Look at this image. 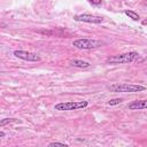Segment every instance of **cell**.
<instances>
[{
	"label": "cell",
	"instance_id": "1",
	"mask_svg": "<svg viewBox=\"0 0 147 147\" xmlns=\"http://www.w3.org/2000/svg\"><path fill=\"white\" fill-rule=\"evenodd\" d=\"M137 52H129V53H123V54H117L107 57L106 63L107 64H122V63H131L138 57Z\"/></svg>",
	"mask_w": 147,
	"mask_h": 147
},
{
	"label": "cell",
	"instance_id": "2",
	"mask_svg": "<svg viewBox=\"0 0 147 147\" xmlns=\"http://www.w3.org/2000/svg\"><path fill=\"white\" fill-rule=\"evenodd\" d=\"M110 91L113 92H129V93H134V92H142L146 90L145 86L139 85V84H127V83H123V84H113L108 87Z\"/></svg>",
	"mask_w": 147,
	"mask_h": 147
},
{
	"label": "cell",
	"instance_id": "3",
	"mask_svg": "<svg viewBox=\"0 0 147 147\" xmlns=\"http://www.w3.org/2000/svg\"><path fill=\"white\" fill-rule=\"evenodd\" d=\"M88 106V102L86 100L83 101H68V102H59L54 106L55 110L59 111H69V110H78L86 108Z\"/></svg>",
	"mask_w": 147,
	"mask_h": 147
},
{
	"label": "cell",
	"instance_id": "4",
	"mask_svg": "<svg viewBox=\"0 0 147 147\" xmlns=\"http://www.w3.org/2000/svg\"><path fill=\"white\" fill-rule=\"evenodd\" d=\"M103 45L102 41L96 40V39H86V38H79V39H75L72 41V46L79 49H93V48H98L101 47Z\"/></svg>",
	"mask_w": 147,
	"mask_h": 147
},
{
	"label": "cell",
	"instance_id": "5",
	"mask_svg": "<svg viewBox=\"0 0 147 147\" xmlns=\"http://www.w3.org/2000/svg\"><path fill=\"white\" fill-rule=\"evenodd\" d=\"M13 54L18 59L24 60V61H29V62H38V61L41 60L38 54L32 53V52H28V51H21V49L18 51V49H16V51H14Z\"/></svg>",
	"mask_w": 147,
	"mask_h": 147
},
{
	"label": "cell",
	"instance_id": "6",
	"mask_svg": "<svg viewBox=\"0 0 147 147\" xmlns=\"http://www.w3.org/2000/svg\"><path fill=\"white\" fill-rule=\"evenodd\" d=\"M74 20L77 22H85V23H94V24H99L103 22V17L101 16H94L91 14H80V15H76L74 16Z\"/></svg>",
	"mask_w": 147,
	"mask_h": 147
},
{
	"label": "cell",
	"instance_id": "7",
	"mask_svg": "<svg viewBox=\"0 0 147 147\" xmlns=\"http://www.w3.org/2000/svg\"><path fill=\"white\" fill-rule=\"evenodd\" d=\"M129 110H141V109H147V99L144 100H134L127 105Z\"/></svg>",
	"mask_w": 147,
	"mask_h": 147
},
{
	"label": "cell",
	"instance_id": "8",
	"mask_svg": "<svg viewBox=\"0 0 147 147\" xmlns=\"http://www.w3.org/2000/svg\"><path fill=\"white\" fill-rule=\"evenodd\" d=\"M70 65L76 67V68H80V69H85V68H88L91 65V63L87 61H83V60H71Z\"/></svg>",
	"mask_w": 147,
	"mask_h": 147
},
{
	"label": "cell",
	"instance_id": "9",
	"mask_svg": "<svg viewBox=\"0 0 147 147\" xmlns=\"http://www.w3.org/2000/svg\"><path fill=\"white\" fill-rule=\"evenodd\" d=\"M124 13H125V15H127L130 18H132L133 21H139V15H138V13H136V11H133V10H131V9H125L124 10Z\"/></svg>",
	"mask_w": 147,
	"mask_h": 147
},
{
	"label": "cell",
	"instance_id": "10",
	"mask_svg": "<svg viewBox=\"0 0 147 147\" xmlns=\"http://www.w3.org/2000/svg\"><path fill=\"white\" fill-rule=\"evenodd\" d=\"M122 101H123L122 98H114V99H110L108 101V105L109 106H116V105H119Z\"/></svg>",
	"mask_w": 147,
	"mask_h": 147
},
{
	"label": "cell",
	"instance_id": "11",
	"mask_svg": "<svg viewBox=\"0 0 147 147\" xmlns=\"http://www.w3.org/2000/svg\"><path fill=\"white\" fill-rule=\"evenodd\" d=\"M14 122H17L15 118H3V119H1V122H0V126H5L6 124H8V123H14Z\"/></svg>",
	"mask_w": 147,
	"mask_h": 147
},
{
	"label": "cell",
	"instance_id": "12",
	"mask_svg": "<svg viewBox=\"0 0 147 147\" xmlns=\"http://www.w3.org/2000/svg\"><path fill=\"white\" fill-rule=\"evenodd\" d=\"M48 146H49V147H52V146H64V147H67L68 145L64 144V142H57V141H55V142H51V144H48Z\"/></svg>",
	"mask_w": 147,
	"mask_h": 147
},
{
	"label": "cell",
	"instance_id": "13",
	"mask_svg": "<svg viewBox=\"0 0 147 147\" xmlns=\"http://www.w3.org/2000/svg\"><path fill=\"white\" fill-rule=\"evenodd\" d=\"M88 1H90V3H92L94 6H98L101 3V0H88Z\"/></svg>",
	"mask_w": 147,
	"mask_h": 147
},
{
	"label": "cell",
	"instance_id": "14",
	"mask_svg": "<svg viewBox=\"0 0 147 147\" xmlns=\"http://www.w3.org/2000/svg\"><path fill=\"white\" fill-rule=\"evenodd\" d=\"M141 24H142V25H147V18H146V20H142V21H141Z\"/></svg>",
	"mask_w": 147,
	"mask_h": 147
},
{
	"label": "cell",
	"instance_id": "15",
	"mask_svg": "<svg viewBox=\"0 0 147 147\" xmlns=\"http://www.w3.org/2000/svg\"><path fill=\"white\" fill-rule=\"evenodd\" d=\"M5 137V132L3 131H0V138H3Z\"/></svg>",
	"mask_w": 147,
	"mask_h": 147
}]
</instances>
